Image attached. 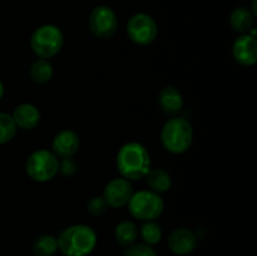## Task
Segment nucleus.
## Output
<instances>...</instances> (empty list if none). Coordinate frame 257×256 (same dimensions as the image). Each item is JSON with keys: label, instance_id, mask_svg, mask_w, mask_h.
Masks as SVG:
<instances>
[{"label": "nucleus", "instance_id": "nucleus-25", "mask_svg": "<svg viewBox=\"0 0 257 256\" xmlns=\"http://www.w3.org/2000/svg\"><path fill=\"white\" fill-rule=\"evenodd\" d=\"M3 95H4V85H3V83L0 82V100H2Z\"/></svg>", "mask_w": 257, "mask_h": 256}, {"label": "nucleus", "instance_id": "nucleus-14", "mask_svg": "<svg viewBox=\"0 0 257 256\" xmlns=\"http://www.w3.org/2000/svg\"><path fill=\"white\" fill-rule=\"evenodd\" d=\"M158 105L167 114H176L183 108V95L176 87L167 85L162 88L157 98Z\"/></svg>", "mask_w": 257, "mask_h": 256}, {"label": "nucleus", "instance_id": "nucleus-4", "mask_svg": "<svg viewBox=\"0 0 257 256\" xmlns=\"http://www.w3.org/2000/svg\"><path fill=\"white\" fill-rule=\"evenodd\" d=\"M64 35L62 30L52 24L37 28L30 37V47L37 57L49 59L62 50Z\"/></svg>", "mask_w": 257, "mask_h": 256}, {"label": "nucleus", "instance_id": "nucleus-22", "mask_svg": "<svg viewBox=\"0 0 257 256\" xmlns=\"http://www.w3.org/2000/svg\"><path fill=\"white\" fill-rule=\"evenodd\" d=\"M108 210V205L104 201L103 196H95L92 197L87 203V211L94 217H100L104 215Z\"/></svg>", "mask_w": 257, "mask_h": 256}, {"label": "nucleus", "instance_id": "nucleus-7", "mask_svg": "<svg viewBox=\"0 0 257 256\" xmlns=\"http://www.w3.org/2000/svg\"><path fill=\"white\" fill-rule=\"evenodd\" d=\"M125 32L135 44L150 45L157 38L158 27L151 15L146 13H137L130 18Z\"/></svg>", "mask_w": 257, "mask_h": 256}, {"label": "nucleus", "instance_id": "nucleus-11", "mask_svg": "<svg viewBox=\"0 0 257 256\" xmlns=\"http://www.w3.org/2000/svg\"><path fill=\"white\" fill-rule=\"evenodd\" d=\"M80 146L79 136L72 130L59 131L52 141V152L58 158H70L78 152Z\"/></svg>", "mask_w": 257, "mask_h": 256}, {"label": "nucleus", "instance_id": "nucleus-20", "mask_svg": "<svg viewBox=\"0 0 257 256\" xmlns=\"http://www.w3.org/2000/svg\"><path fill=\"white\" fill-rule=\"evenodd\" d=\"M141 236H142L145 243L150 246L156 245L162 238V228H161L160 223L156 222L155 220L145 221L142 228H141Z\"/></svg>", "mask_w": 257, "mask_h": 256}, {"label": "nucleus", "instance_id": "nucleus-8", "mask_svg": "<svg viewBox=\"0 0 257 256\" xmlns=\"http://www.w3.org/2000/svg\"><path fill=\"white\" fill-rule=\"evenodd\" d=\"M90 32L100 39H109L118 29V18L112 8L98 5L89 17Z\"/></svg>", "mask_w": 257, "mask_h": 256}, {"label": "nucleus", "instance_id": "nucleus-3", "mask_svg": "<svg viewBox=\"0 0 257 256\" xmlns=\"http://www.w3.org/2000/svg\"><path fill=\"white\" fill-rule=\"evenodd\" d=\"M193 130L191 123L182 117H173L163 124L161 131V142L167 152L182 155L191 147Z\"/></svg>", "mask_w": 257, "mask_h": 256}, {"label": "nucleus", "instance_id": "nucleus-2", "mask_svg": "<svg viewBox=\"0 0 257 256\" xmlns=\"http://www.w3.org/2000/svg\"><path fill=\"white\" fill-rule=\"evenodd\" d=\"M57 240L63 255L87 256L97 245V233L90 226L79 223L64 228Z\"/></svg>", "mask_w": 257, "mask_h": 256}, {"label": "nucleus", "instance_id": "nucleus-6", "mask_svg": "<svg viewBox=\"0 0 257 256\" xmlns=\"http://www.w3.org/2000/svg\"><path fill=\"white\" fill-rule=\"evenodd\" d=\"M59 160L48 150H38L28 157L25 170L28 176L35 182H48L58 173Z\"/></svg>", "mask_w": 257, "mask_h": 256}, {"label": "nucleus", "instance_id": "nucleus-5", "mask_svg": "<svg viewBox=\"0 0 257 256\" xmlns=\"http://www.w3.org/2000/svg\"><path fill=\"white\" fill-rule=\"evenodd\" d=\"M127 206L131 215L141 221L156 220L165 210L163 198L160 193L151 190H142L133 193Z\"/></svg>", "mask_w": 257, "mask_h": 256}, {"label": "nucleus", "instance_id": "nucleus-23", "mask_svg": "<svg viewBox=\"0 0 257 256\" xmlns=\"http://www.w3.org/2000/svg\"><path fill=\"white\" fill-rule=\"evenodd\" d=\"M124 256H157V253L147 243H133L128 246Z\"/></svg>", "mask_w": 257, "mask_h": 256}, {"label": "nucleus", "instance_id": "nucleus-17", "mask_svg": "<svg viewBox=\"0 0 257 256\" xmlns=\"http://www.w3.org/2000/svg\"><path fill=\"white\" fill-rule=\"evenodd\" d=\"M137 236L138 228L137 225L133 221L125 220L115 226L114 237L120 246L128 247V246L133 245L136 242V240H137Z\"/></svg>", "mask_w": 257, "mask_h": 256}, {"label": "nucleus", "instance_id": "nucleus-13", "mask_svg": "<svg viewBox=\"0 0 257 256\" xmlns=\"http://www.w3.org/2000/svg\"><path fill=\"white\" fill-rule=\"evenodd\" d=\"M12 117L17 127L25 131L34 130L40 122L39 109L32 103H23L18 105L13 112Z\"/></svg>", "mask_w": 257, "mask_h": 256}, {"label": "nucleus", "instance_id": "nucleus-24", "mask_svg": "<svg viewBox=\"0 0 257 256\" xmlns=\"http://www.w3.org/2000/svg\"><path fill=\"white\" fill-rule=\"evenodd\" d=\"M78 171V165L72 157L70 158H62V161L59 162V168H58V172L62 173L63 176H70L75 175Z\"/></svg>", "mask_w": 257, "mask_h": 256}, {"label": "nucleus", "instance_id": "nucleus-12", "mask_svg": "<svg viewBox=\"0 0 257 256\" xmlns=\"http://www.w3.org/2000/svg\"><path fill=\"white\" fill-rule=\"evenodd\" d=\"M168 246L176 255H188L197 246V237L191 230L186 227L176 228L168 237Z\"/></svg>", "mask_w": 257, "mask_h": 256}, {"label": "nucleus", "instance_id": "nucleus-10", "mask_svg": "<svg viewBox=\"0 0 257 256\" xmlns=\"http://www.w3.org/2000/svg\"><path fill=\"white\" fill-rule=\"evenodd\" d=\"M232 54L236 62L245 67H252L257 62V40L251 34H242L235 40Z\"/></svg>", "mask_w": 257, "mask_h": 256}, {"label": "nucleus", "instance_id": "nucleus-15", "mask_svg": "<svg viewBox=\"0 0 257 256\" xmlns=\"http://www.w3.org/2000/svg\"><path fill=\"white\" fill-rule=\"evenodd\" d=\"M253 22H255V15L246 7L236 8L230 15L231 28L241 35L248 34L253 29Z\"/></svg>", "mask_w": 257, "mask_h": 256}, {"label": "nucleus", "instance_id": "nucleus-21", "mask_svg": "<svg viewBox=\"0 0 257 256\" xmlns=\"http://www.w3.org/2000/svg\"><path fill=\"white\" fill-rule=\"evenodd\" d=\"M17 124L8 113H0V145L10 142L17 135Z\"/></svg>", "mask_w": 257, "mask_h": 256}, {"label": "nucleus", "instance_id": "nucleus-18", "mask_svg": "<svg viewBox=\"0 0 257 256\" xmlns=\"http://www.w3.org/2000/svg\"><path fill=\"white\" fill-rule=\"evenodd\" d=\"M53 74H54V69H53L52 63L48 59L38 58L30 67V78L33 82L38 84L48 83L53 78Z\"/></svg>", "mask_w": 257, "mask_h": 256}, {"label": "nucleus", "instance_id": "nucleus-1", "mask_svg": "<svg viewBox=\"0 0 257 256\" xmlns=\"http://www.w3.org/2000/svg\"><path fill=\"white\" fill-rule=\"evenodd\" d=\"M117 168L120 177L128 181L145 178L151 170L150 152L138 142L125 143L117 153Z\"/></svg>", "mask_w": 257, "mask_h": 256}, {"label": "nucleus", "instance_id": "nucleus-19", "mask_svg": "<svg viewBox=\"0 0 257 256\" xmlns=\"http://www.w3.org/2000/svg\"><path fill=\"white\" fill-rule=\"evenodd\" d=\"M58 250V240L52 235H40L33 243L35 256H53Z\"/></svg>", "mask_w": 257, "mask_h": 256}, {"label": "nucleus", "instance_id": "nucleus-9", "mask_svg": "<svg viewBox=\"0 0 257 256\" xmlns=\"http://www.w3.org/2000/svg\"><path fill=\"white\" fill-rule=\"evenodd\" d=\"M133 193L135 191H133L131 181L123 177H117L110 180L105 185L103 198L107 202L108 207L120 208L128 205Z\"/></svg>", "mask_w": 257, "mask_h": 256}, {"label": "nucleus", "instance_id": "nucleus-16", "mask_svg": "<svg viewBox=\"0 0 257 256\" xmlns=\"http://www.w3.org/2000/svg\"><path fill=\"white\" fill-rule=\"evenodd\" d=\"M146 180L150 190L156 193L167 192L172 186L170 173L162 168H151L146 175Z\"/></svg>", "mask_w": 257, "mask_h": 256}]
</instances>
